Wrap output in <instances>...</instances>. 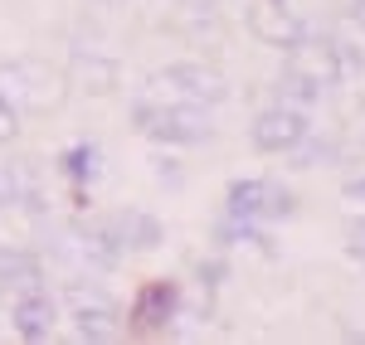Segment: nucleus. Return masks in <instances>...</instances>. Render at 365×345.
<instances>
[{
	"label": "nucleus",
	"mask_w": 365,
	"mask_h": 345,
	"mask_svg": "<svg viewBox=\"0 0 365 345\" xmlns=\"http://www.w3.org/2000/svg\"><path fill=\"white\" fill-rule=\"evenodd\" d=\"M137 122H141V132H151L161 142H200L210 132V117H205L200 102H161V107L141 102Z\"/></svg>",
	"instance_id": "1"
},
{
	"label": "nucleus",
	"mask_w": 365,
	"mask_h": 345,
	"mask_svg": "<svg viewBox=\"0 0 365 345\" xmlns=\"http://www.w3.org/2000/svg\"><path fill=\"white\" fill-rule=\"evenodd\" d=\"M229 209H234V219H282L287 209H292V195L278 190L273 180H244V185H234L229 190Z\"/></svg>",
	"instance_id": "2"
},
{
	"label": "nucleus",
	"mask_w": 365,
	"mask_h": 345,
	"mask_svg": "<svg viewBox=\"0 0 365 345\" xmlns=\"http://www.w3.org/2000/svg\"><path fill=\"white\" fill-rule=\"evenodd\" d=\"M253 142L263 146V151H297V146L307 142V122H302V112H287V107L263 112V117H258Z\"/></svg>",
	"instance_id": "3"
},
{
	"label": "nucleus",
	"mask_w": 365,
	"mask_h": 345,
	"mask_svg": "<svg viewBox=\"0 0 365 345\" xmlns=\"http://www.w3.org/2000/svg\"><path fill=\"white\" fill-rule=\"evenodd\" d=\"M170 312H175V287L156 282V287L141 292V302H137V321H141V326H161Z\"/></svg>",
	"instance_id": "4"
},
{
	"label": "nucleus",
	"mask_w": 365,
	"mask_h": 345,
	"mask_svg": "<svg viewBox=\"0 0 365 345\" xmlns=\"http://www.w3.org/2000/svg\"><path fill=\"white\" fill-rule=\"evenodd\" d=\"M15 321H20V331H25V336H44V331H49V321H54V312H49V302H44L39 292H25V297L15 302Z\"/></svg>",
	"instance_id": "5"
},
{
	"label": "nucleus",
	"mask_w": 365,
	"mask_h": 345,
	"mask_svg": "<svg viewBox=\"0 0 365 345\" xmlns=\"http://www.w3.org/2000/svg\"><path fill=\"white\" fill-rule=\"evenodd\" d=\"M78 321H83V336H93V341H103V336H117V326H108L113 321V312L108 307H98V312H78Z\"/></svg>",
	"instance_id": "6"
},
{
	"label": "nucleus",
	"mask_w": 365,
	"mask_h": 345,
	"mask_svg": "<svg viewBox=\"0 0 365 345\" xmlns=\"http://www.w3.org/2000/svg\"><path fill=\"white\" fill-rule=\"evenodd\" d=\"M93 161H98V151H68V175H73V180L93 175V171H98Z\"/></svg>",
	"instance_id": "7"
},
{
	"label": "nucleus",
	"mask_w": 365,
	"mask_h": 345,
	"mask_svg": "<svg viewBox=\"0 0 365 345\" xmlns=\"http://www.w3.org/2000/svg\"><path fill=\"white\" fill-rule=\"evenodd\" d=\"M351 253L365 262V219H361V224H351Z\"/></svg>",
	"instance_id": "8"
},
{
	"label": "nucleus",
	"mask_w": 365,
	"mask_h": 345,
	"mask_svg": "<svg viewBox=\"0 0 365 345\" xmlns=\"http://www.w3.org/2000/svg\"><path fill=\"white\" fill-rule=\"evenodd\" d=\"M5 132H15V107L0 97V137H5Z\"/></svg>",
	"instance_id": "9"
},
{
	"label": "nucleus",
	"mask_w": 365,
	"mask_h": 345,
	"mask_svg": "<svg viewBox=\"0 0 365 345\" xmlns=\"http://www.w3.org/2000/svg\"><path fill=\"white\" fill-rule=\"evenodd\" d=\"M351 195H356V200H365V180H361V185H351Z\"/></svg>",
	"instance_id": "10"
}]
</instances>
